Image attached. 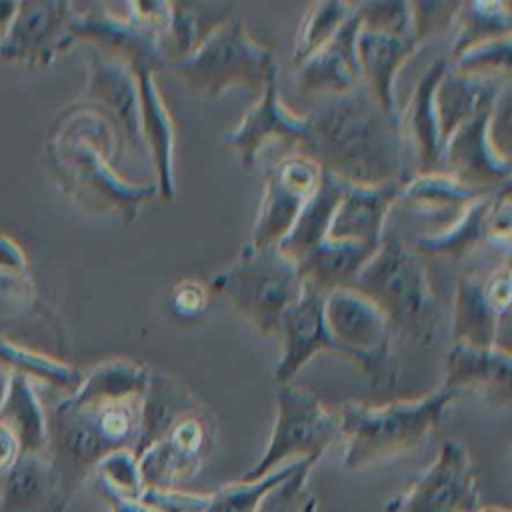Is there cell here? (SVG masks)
Instances as JSON below:
<instances>
[{"instance_id":"cell-18","label":"cell","mask_w":512,"mask_h":512,"mask_svg":"<svg viewBox=\"0 0 512 512\" xmlns=\"http://www.w3.org/2000/svg\"><path fill=\"white\" fill-rule=\"evenodd\" d=\"M74 6L68 2H22L0 38V58L12 62L48 64L72 44L70 22Z\"/></svg>"},{"instance_id":"cell-48","label":"cell","mask_w":512,"mask_h":512,"mask_svg":"<svg viewBox=\"0 0 512 512\" xmlns=\"http://www.w3.org/2000/svg\"><path fill=\"white\" fill-rule=\"evenodd\" d=\"M300 512H318V506H316V500L312 496H308L300 508Z\"/></svg>"},{"instance_id":"cell-6","label":"cell","mask_w":512,"mask_h":512,"mask_svg":"<svg viewBox=\"0 0 512 512\" xmlns=\"http://www.w3.org/2000/svg\"><path fill=\"white\" fill-rule=\"evenodd\" d=\"M208 288L226 296L260 334L278 336L284 312L304 292V280L296 262L278 246L246 244L238 258L212 278Z\"/></svg>"},{"instance_id":"cell-29","label":"cell","mask_w":512,"mask_h":512,"mask_svg":"<svg viewBox=\"0 0 512 512\" xmlns=\"http://www.w3.org/2000/svg\"><path fill=\"white\" fill-rule=\"evenodd\" d=\"M492 190L460 182L448 172H414L402 180L396 204L412 206L422 214L446 218V224L460 216L472 202Z\"/></svg>"},{"instance_id":"cell-12","label":"cell","mask_w":512,"mask_h":512,"mask_svg":"<svg viewBox=\"0 0 512 512\" xmlns=\"http://www.w3.org/2000/svg\"><path fill=\"white\" fill-rule=\"evenodd\" d=\"M480 508L476 470L468 450L448 440L436 460L388 502L386 512H476Z\"/></svg>"},{"instance_id":"cell-14","label":"cell","mask_w":512,"mask_h":512,"mask_svg":"<svg viewBox=\"0 0 512 512\" xmlns=\"http://www.w3.org/2000/svg\"><path fill=\"white\" fill-rule=\"evenodd\" d=\"M84 98L92 102L90 108L112 128L118 158L124 150H132L140 160L150 162L142 136L136 76L122 60L94 48L88 54V86Z\"/></svg>"},{"instance_id":"cell-23","label":"cell","mask_w":512,"mask_h":512,"mask_svg":"<svg viewBox=\"0 0 512 512\" xmlns=\"http://www.w3.org/2000/svg\"><path fill=\"white\" fill-rule=\"evenodd\" d=\"M448 66V58L432 62L418 78L406 106L398 110L402 142L410 144L416 156V172L442 170V134L438 126L434 92Z\"/></svg>"},{"instance_id":"cell-21","label":"cell","mask_w":512,"mask_h":512,"mask_svg":"<svg viewBox=\"0 0 512 512\" xmlns=\"http://www.w3.org/2000/svg\"><path fill=\"white\" fill-rule=\"evenodd\" d=\"M360 16L354 12L334 32V36L296 68V86L300 94L334 96L354 90L362 82L356 56V34Z\"/></svg>"},{"instance_id":"cell-15","label":"cell","mask_w":512,"mask_h":512,"mask_svg":"<svg viewBox=\"0 0 512 512\" xmlns=\"http://www.w3.org/2000/svg\"><path fill=\"white\" fill-rule=\"evenodd\" d=\"M498 102L482 104L448 134L442 144V172L482 190H498L510 184V160L498 150L490 132Z\"/></svg>"},{"instance_id":"cell-28","label":"cell","mask_w":512,"mask_h":512,"mask_svg":"<svg viewBox=\"0 0 512 512\" xmlns=\"http://www.w3.org/2000/svg\"><path fill=\"white\" fill-rule=\"evenodd\" d=\"M508 80L510 74H466L448 66L434 92L442 144L448 138V134L466 118H470L482 104L490 100H500L502 92L508 88Z\"/></svg>"},{"instance_id":"cell-43","label":"cell","mask_w":512,"mask_h":512,"mask_svg":"<svg viewBox=\"0 0 512 512\" xmlns=\"http://www.w3.org/2000/svg\"><path fill=\"white\" fill-rule=\"evenodd\" d=\"M208 294H210L208 286L202 284L200 280H192V278L180 280L170 288L168 308L172 310L174 316H180L186 320L198 318L208 306Z\"/></svg>"},{"instance_id":"cell-41","label":"cell","mask_w":512,"mask_h":512,"mask_svg":"<svg viewBox=\"0 0 512 512\" xmlns=\"http://www.w3.org/2000/svg\"><path fill=\"white\" fill-rule=\"evenodd\" d=\"M316 462L318 458H304L300 466L294 470V474H290L286 480L274 486L260 500L256 512H300L304 500L308 498L304 492L306 478Z\"/></svg>"},{"instance_id":"cell-35","label":"cell","mask_w":512,"mask_h":512,"mask_svg":"<svg viewBox=\"0 0 512 512\" xmlns=\"http://www.w3.org/2000/svg\"><path fill=\"white\" fill-rule=\"evenodd\" d=\"M354 12L352 2H316L304 14V20L298 28L292 62L298 68L306 58L320 50L334 32L344 24V20Z\"/></svg>"},{"instance_id":"cell-42","label":"cell","mask_w":512,"mask_h":512,"mask_svg":"<svg viewBox=\"0 0 512 512\" xmlns=\"http://www.w3.org/2000/svg\"><path fill=\"white\" fill-rule=\"evenodd\" d=\"M208 496L184 490H142L138 502L152 512H204Z\"/></svg>"},{"instance_id":"cell-19","label":"cell","mask_w":512,"mask_h":512,"mask_svg":"<svg viewBox=\"0 0 512 512\" xmlns=\"http://www.w3.org/2000/svg\"><path fill=\"white\" fill-rule=\"evenodd\" d=\"M326 294L304 284L302 296L284 312L278 336L282 338V354L274 368L278 384H288L318 352H334L342 356L340 346L328 332L324 320Z\"/></svg>"},{"instance_id":"cell-36","label":"cell","mask_w":512,"mask_h":512,"mask_svg":"<svg viewBox=\"0 0 512 512\" xmlns=\"http://www.w3.org/2000/svg\"><path fill=\"white\" fill-rule=\"evenodd\" d=\"M302 460L290 462V464L266 474L264 478H260L256 482H240L238 480L234 484L220 488L218 492L208 496V504H206L204 512H256L260 500L274 486H278L282 480H286L290 474H294V470L300 466Z\"/></svg>"},{"instance_id":"cell-10","label":"cell","mask_w":512,"mask_h":512,"mask_svg":"<svg viewBox=\"0 0 512 512\" xmlns=\"http://www.w3.org/2000/svg\"><path fill=\"white\" fill-rule=\"evenodd\" d=\"M324 320L342 358L364 370L372 386H394L398 378L394 334L376 304L354 288H338L324 298Z\"/></svg>"},{"instance_id":"cell-7","label":"cell","mask_w":512,"mask_h":512,"mask_svg":"<svg viewBox=\"0 0 512 512\" xmlns=\"http://www.w3.org/2000/svg\"><path fill=\"white\" fill-rule=\"evenodd\" d=\"M168 68H174L190 90L210 98L236 86L262 92L278 74L272 50L256 42L236 16L216 26L190 54Z\"/></svg>"},{"instance_id":"cell-5","label":"cell","mask_w":512,"mask_h":512,"mask_svg":"<svg viewBox=\"0 0 512 512\" xmlns=\"http://www.w3.org/2000/svg\"><path fill=\"white\" fill-rule=\"evenodd\" d=\"M452 400L456 396L440 388L382 406L346 402L338 416L346 468H364L416 448L438 426Z\"/></svg>"},{"instance_id":"cell-26","label":"cell","mask_w":512,"mask_h":512,"mask_svg":"<svg viewBox=\"0 0 512 512\" xmlns=\"http://www.w3.org/2000/svg\"><path fill=\"white\" fill-rule=\"evenodd\" d=\"M512 374V356L500 346H472L452 342L444 360L442 390L456 398L466 392H496L508 394Z\"/></svg>"},{"instance_id":"cell-20","label":"cell","mask_w":512,"mask_h":512,"mask_svg":"<svg viewBox=\"0 0 512 512\" xmlns=\"http://www.w3.org/2000/svg\"><path fill=\"white\" fill-rule=\"evenodd\" d=\"M308 120L294 114L278 96L276 78L260 92V100L244 114V118L222 136L224 146L236 152L244 166H254L258 152L270 140H286L298 148L306 140Z\"/></svg>"},{"instance_id":"cell-39","label":"cell","mask_w":512,"mask_h":512,"mask_svg":"<svg viewBox=\"0 0 512 512\" xmlns=\"http://www.w3.org/2000/svg\"><path fill=\"white\" fill-rule=\"evenodd\" d=\"M94 472L98 474L102 492L138 500L144 490L138 472V460L132 450H118L108 454L104 460H100Z\"/></svg>"},{"instance_id":"cell-44","label":"cell","mask_w":512,"mask_h":512,"mask_svg":"<svg viewBox=\"0 0 512 512\" xmlns=\"http://www.w3.org/2000/svg\"><path fill=\"white\" fill-rule=\"evenodd\" d=\"M460 2H414V34L424 42L430 34L444 30L456 16Z\"/></svg>"},{"instance_id":"cell-32","label":"cell","mask_w":512,"mask_h":512,"mask_svg":"<svg viewBox=\"0 0 512 512\" xmlns=\"http://www.w3.org/2000/svg\"><path fill=\"white\" fill-rule=\"evenodd\" d=\"M232 4L170 2V24L162 40L168 66L190 54L216 26L230 18Z\"/></svg>"},{"instance_id":"cell-37","label":"cell","mask_w":512,"mask_h":512,"mask_svg":"<svg viewBox=\"0 0 512 512\" xmlns=\"http://www.w3.org/2000/svg\"><path fill=\"white\" fill-rule=\"evenodd\" d=\"M0 362L12 366L16 370L14 374H22L26 378L34 376L50 386L68 388L72 392L76 390V386L82 380V374L78 370H74L72 366L52 360L48 356H40V354L16 348L2 340H0Z\"/></svg>"},{"instance_id":"cell-22","label":"cell","mask_w":512,"mask_h":512,"mask_svg":"<svg viewBox=\"0 0 512 512\" xmlns=\"http://www.w3.org/2000/svg\"><path fill=\"white\" fill-rule=\"evenodd\" d=\"M400 186L402 180L376 186L346 182L332 214L326 238L378 248L386 232V216L396 204Z\"/></svg>"},{"instance_id":"cell-34","label":"cell","mask_w":512,"mask_h":512,"mask_svg":"<svg viewBox=\"0 0 512 512\" xmlns=\"http://www.w3.org/2000/svg\"><path fill=\"white\" fill-rule=\"evenodd\" d=\"M456 20V38L448 60L460 56L470 46L490 38L510 34V4L508 2H460Z\"/></svg>"},{"instance_id":"cell-31","label":"cell","mask_w":512,"mask_h":512,"mask_svg":"<svg viewBox=\"0 0 512 512\" xmlns=\"http://www.w3.org/2000/svg\"><path fill=\"white\" fill-rule=\"evenodd\" d=\"M0 424L16 438L20 454H46L48 420L30 380L22 374H10L0 406Z\"/></svg>"},{"instance_id":"cell-17","label":"cell","mask_w":512,"mask_h":512,"mask_svg":"<svg viewBox=\"0 0 512 512\" xmlns=\"http://www.w3.org/2000/svg\"><path fill=\"white\" fill-rule=\"evenodd\" d=\"M488 240H502L508 246L510 184L484 194L444 228L416 236L410 248L418 256L424 254L456 258Z\"/></svg>"},{"instance_id":"cell-13","label":"cell","mask_w":512,"mask_h":512,"mask_svg":"<svg viewBox=\"0 0 512 512\" xmlns=\"http://www.w3.org/2000/svg\"><path fill=\"white\" fill-rule=\"evenodd\" d=\"M322 168L306 154L292 152L266 170L264 194L248 244L256 248L278 246L292 230L300 212L316 192Z\"/></svg>"},{"instance_id":"cell-9","label":"cell","mask_w":512,"mask_h":512,"mask_svg":"<svg viewBox=\"0 0 512 512\" xmlns=\"http://www.w3.org/2000/svg\"><path fill=\"white\" fill-rule=\"evenodd\" d=\"M276 404L278 414L268 446L240 482H256L302 458H320L328 446L340 440L338 416L314 392L292 382L278 384Z\"/></svg>"},{"instance_id":"cell-49","label":"cell","mask_w":512,"mask_h":512,"mask_svg":"<svg viewBox=\"0 0 512 512\" xmlns=\"http://www.w3.org/2000/svg\"><path fill=\"white\" fill-rule=\"evenodd\" d=\"M476 512H510V510H506V508H480Z\"/></svg>"},{"instance_id":"cell-47","label":"cell","mask_w":512,"mask_h":512,"mask_svg":"<svg viewBox=\"0 0 512 512\" xmlns=\"http://www.w3.org/2000/svg\"><path fill=\"white\" fill-rule=\"evenodd\" d=\"M8 380H10V374H6V372L0 368V406H2L4 396H6V390H8Z\"/></svg>"},{"instance_id":"cell-3","label":"cell","mask_w":512,"mask_h":512,"mask_svg":"<svg viewBox=\"0 0 512 512\" xmlns=\"http://www.w3.org/2000/svg\"><path fill=\"white\" fill-rule=\"evenodd\" d=\"M118 144L108 122L92 108L78 110L60 136V166L76 198L96 210L130 224L154 194L156 184H132L112 166Z\"/></svg>"},{"instance_id":"cell-8","label":"cell","mask_w":512,"mask_h":512,"mask_svg":"<svg viewBox=\"0 0 512 512\" xmlns=\"http://www.w3.org/2000/svg\"><path fill=\"white\" fill-rule=\"evenodd\" d=\"M170 24V2H130L126 14H114L108 6L76 12L70 22V38L88 40L96 50L122 60L130 70L168 68L162 40Z\"/></svg>"},{"instance_id":"cell-16","label":"cell","mask_w":512,"mask_h":512,"mask_svg":"<svg viewBox=\"0 0 512 512\" xmlns=\"http://www.w3.org/2000/svg\"><path fill=\"white\" fill-rule=\"evenodd\" d=\"M510 312V262L488 276L466 274L458 280L454 298L452 342L498 346L502 318Z\"/></svg>"},{"instance_id":"cell-40","label":"cell","mask_w":512,"mask_h":512,"mask_svg":"<svg viewBox=\"0 0 512 512\" xmlns=\"http://www.w3.org/2000/svg\"><path fill=\"white\" fill-rule=\"evenodd\" d=\"M360 26L408 36L414 34V2H356Z\"/></svg>"},{"instance_id":"cell-30","label":"cell","mask_w":512,"mask_h":512,"mask_svg":"<svg viewBox=\"0 0 512 512\" xmlns=\"http://www.w3.org/2000/svg\"><path fill=\"white\" fill-rule=\"evenodd\" d=\"M376 250L356 242L326 238L296 260V266L306 286L328 294L338 288H352L358 272Z\"/></svg>"},{"instance_id":"cell-24","label":"cell","mask_w":512,"mask_h":512,"mask_svg":"<svg viewBox=\"0 0 512 512\" xmlns=\"http://www.w3.org/2000/svg\"><path fill=\"white\" fill-rule=\"evenodd\" d=\"M132 72L138 84L142 136L148 148L150 164L156 174L154 184L158 188V196L166 202H172L176 198V180H174L176 126L156 86V80H154L156 72L148 68H138Z\"/></svg>"},{"instance_id":"cell-2","label":"cell","mask_w":512,"mask_h":512,"mask_svg":"<svg viewBox=\"0 0 512 512\" xmlns=\"http://www.w3.org/2000/svg\"><path fill=\"white\" fill-rule=\"evenodd\" d=\"M306 120L308 134L298 152L338 180L376 186L408 178L398 114L384 110L364 82L324 96Z\"/></svg>"},{"instance_id":"cell-1","label":"cell","mask_w":512,"mask_h":512,"mask_svg":"<svg viewBox=\"0 0 512 512\" xmlns=\"http://www.w3.org/2000/svg\"><path fill=\"white\" fill-rule=\"evenodd\" d=\"M150 374L134 360L102 362L54 408L46 454L68 504L100 460L118 450H136Z\"/></svg>"},{"instance_id":"cell-27","label":"cell","mask_w":512,"mask_h":512,"mask_svg":"<svg viewBox=\"0 0 512 512\" xmlns=\"http://www.w3.org/2000/svg\"><path fill=\"white\" fill-rule=\"evenodd\" d=\"M66 508L48 454H20L0 474V512H64Z\"/></svg>"},{"instance_id":"cell-46","label":"cell","mask_w":512,"mask_h":512,"mask_svg":"<svg viewBox=\"0 0 512 512\" xmlns=\"http://www.w3.org/2000/svg\"><path fill=\"white\" fill-rule=\"evenodd\" d=\"M18 4L16 2H0V38L6 34L14 14H16Z\"/></svg>"},{"instance_id":"cell-25","label":"cell","mask_w":512,"mask_h":512,"mask_svg":"<svg viewBox=\"0 0 512 512\" xmlns=\"http://www.w3.org/2000/svg\"><path fill=\"white\" fill-rule=\"evenodd\" d=\"M420 44L422 42L416 38V34L400 36L362 26L356 34V56L362 82L390 114H398L394 98L396 74Z\"/></svg>"},{"instance_id":"cell-4","label":"cell","mask_w":512,"mask_h":512,"mask_svg":"<svg viewBox=\"0 0 512 512\" xmlns=\"http://www.w3.org/2000/svg\"><path fill=\"white\" fill-rule=\"evenodd\" d=\"M352 288L386 316L392 334L430 346L442 324V302L432 290L422 258L386 230L378 250L358 272Z\"/></svg>"},{"instance_id":"cell-45","label":"cell","mask_w":512,"mask_h":512,"mask_svg":"<svg viewBox=\"0 0 512 512\" xmlns=\"http://www.w3.org/2000/svg\"><path fill=\"white\" fill-rule=\"evenodd\" d=\"M20 456V446L12 432L0 424V474H4Z\"/></svg>"},{"instance_id":"cell-38","label":"cell","mask_w":512,"mask_h":512,"mask_svg":"<svg viewBox=\"0 0 512 512\" xmlns=\"http://www.w3.org/2000/svg\"><path fill=\"white\" fill-rule=\"evenodd\" d=\"M510 34L484 40L480 44L470 46L460 56L448 60L450 68L466 74H482V76H502L510 74Z\"/></svg>"},{"instance_id":"cell-11","label":"cell","mask_w":512,"mask_h":512,"mask_svg":"<svg viewBox=\"0 0 512 512\" xmlns=\"http://www.w3.org/2000/svg\"><path fill=\"white\" fill-rule=\"evenodd\" d=\"M210 410L194 398L136 456L144 490H182L192 480L214 438Z\"/></svg>"},{"instance_id":"cell-33","label":"cell","mask_w":512,"mask_h":512,"mask_svg":"<svg viewBox=\"0 0 512 512\" xmlns=\"http://www.w3.org/2000/svg\"><path fill=\"white\" fill-rule=\"evenodd\" d=\"M346 182L338 180L336 176L322 170V180L304 210L300 212L292 230L282 238L278 250L284 252L294 262L300 260L306 252L316 248L320 242L326 240L328 226L336 204L344 192Z\"/></svg>"}]
</instances>
